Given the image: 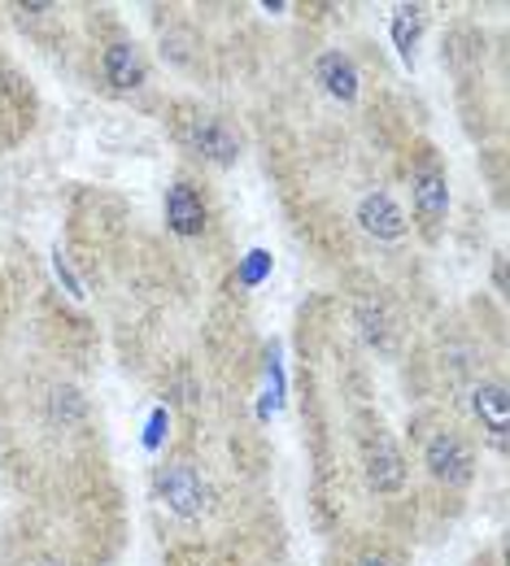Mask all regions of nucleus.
Instances as JSON below:
<instances>
[{
  "label": "nucleus",
  "mask_w": 510,
  "mask_h": 566,
  "mask_svg": "<svg viewBox=\"0 0 510 566\" xmlns=\"http://www.w3.org/2000/svg\"><path fill=\"white\" fill-rule=\"evenodd\" d=\"M366 475H371V484H375V489H384V493H393V489H402V484H406L402 453H397L384 436H375V444L366 449Z\"/></svg>",
  "instance_id": "7ed1b4c3"
},
{
  "label": "nucleus",
  "mask_w": 510,
  "mask_h": 566,
  "mask_svg": "<svg viewBox=\"0 0 510 566\" xmlns=\"http://www.w3.org/2000/svg\"><path fill=\"white\" fill-rule=\"evenodd\" d=\"M105 78H110L114 87H140V83H145V62H140V53H136L132 44H114V49L105 53Z\"/></svg>",
  "instance_id": "0eeeda50"
},
{
  "label": "nucleus",
  "mask_w": 510,
  "mask_h": 566,
  "mask_svg": "<svg viewBox=\"0 0 510 566\" xmlns=\"http://www.w3.org/2000/svg\"><path fill=\"white\" fill-rule=\"evenodd\" d=\"M419 31H424V13H419V9H397V18H393V40H397V49H402L406 62H410V53H415V44H419Z\"/></svg>",
  "instance_id": "9b49d317"
},
{
  "label": "nucleus",
  "mask_w": 510,
  "mask_h": 566,
  "mask_svg": "<svg viewBox=\"0 0 510 566\" xmlns=\"http://www.w3.org/2000/svg\"><path fill=\"white\" fill-rule=\"evenodd\" d=\"M428 471L445 480V484H467L471 480V453H467V444L458 440V436H449V431H440L428 440Z\"/></svg>",
  "instance_id": "f03ea898"
},
{
  "label": "nucleus",
  "mask_w": 510,
  "mask_h": 566,
  "mask_svg": "<svg viewBox=\"0 0 510 566\" xmlns=\"http://www.w3.org/2000/svg\"><path fill=\"white\" fill-rule=\"evenodd\" d=\"M358 566H384V563H379V558H363Z\"/></svg>",
  "instance_id": "ddd939ff"
},
{
  "label": "nucleus",
  "mask_w": 510,
  "mask_h": 566,
  "mask_svg": "<svg viewBox=\"0 0 510 566\" xmlns=\"http://www.w3.org/2000/svg\"><path fill=\"white\" fill-rule=\"evenodd\" d=\"M192 140H197V148H201L210 161H219V166L236 161V153H240L236 136L222 127L219 118H201V123H197V132H192Z\"/></svg>",
  "instance_id": "423d86ee"
},
{
  "label": "nucleus",
  "mask_w": 510,
  "mask_h": 566,
  "mask_svg": "<svg viewBox=\"0 0 510 566\" xmlns=\"http://www.w3.org/2000/svg\"><path fill=\"white\" fill-rule=\"evenodd\" d=\"M40 566H62V563H58V558H44V563H40Z\"/></svg>",
  "instance_id": "4468645a"
},
{
  "label": "nucleus",
  "mask_w": 510,
  "mask_h": 566,
  "mask_svg": "<svg viewBox=\"0 0 510 566\" xmlns=\"http://www.w3.org/2000/svg\"><path fill=\"white\" fill-rule=\"evenodd\" d=\"M166 222L179 231V235H201L206 227V206L201 197L188 188V184H175L170 197H166Z\"/></svg>",
  "instance_id": "20e7f679"
},
{
  "label": "nucleus",
  "mask_w": 510,
  "mask_h": 566,
  "mask_svg": "<svg viewBox=\"0 0 510 566\" xmlns=\"http://www.w3.org/2000/svg\"><path fill=\"white\" fill-rule=\"evenodd\" d=\"M476 415L489 423L493 431V440L502 444V431L510 427V401H507V388L502 384H485V388H476Z\"/></svg>",
  "instance_id": "6e6552de"
},
{
  "label": "nucleus",
  "mask_w": 510,
  "mask_h": 566,
  "mask_svg": "<svg viewBox=\"0 0 510 566\" xmlns=\"http://www.w3.org/2000/svg\"><path fill=\"white\" fill-rule=\"evenodd\" d=\"M157 489L166 496V505H170L175 514H184V518H192V514L206 510V489H201V480H197V471H192L188 462L166 467L162 480H157Z\"/></svg>",
  "instance_id": "f257e3e1"
},
{
  "label": "nucleus",
  "mask_w": 510,
  "mask_h": 566,
  "mask_svg": "<svg viewBox=\"0 0 510 566\" xmlns=\"http://www.w3.org/2000/svg\"><path fill=\"white\" fill-rule=\"evenodd\" d=\"M262 266H267V253H253V262L244 266V280H258V275H262Z\"/></svg>",
  "instance_id": "f8f14e48"
},
{
  "label": "nucleus",
  "mask_w": 510,
  "mask_h": 566,
  "mask_svg": "<svg viewBox=\"0 0 510 566\" xmlns=\"http://www.w3.org/2000/svg\"><path fill=\"white\" fill-rule=\"evenodd\" d=\"M358 222H363L371 235H379V240H397V235L406 231V218H402V210H397L384 192L363 197V206H358Z\"/></svg>",
  "instance_id": "39448f33"
},
{
  "label": "nucleus",
  "mask_w": 510,
  "mask_h": 566,
  "mask_svg": "<svg viewBox=\"0 0 510 566\" xmlns=\"http://www.w3.org/2000/svg\"><path fill=\"white\" fill-rule=\"evenodd\" d=\"M319 78H323V87H327L332 96H341V101H354V96H358V71H354V62L341 57V53H327V57L319 62Z\"/></svg>",
  "instance_id": "9d476101"
},
{
  "label": "nucleus",
  "mask_w": 510,
  "mask_h": 566,
  "mask_svg": "<svg viewBox=\"0 0 510 566\" xmlns=\"http://www.w3.org/2000/svg\"><path fill=\"white\" fill-rule=\"evenodd\" d=\"M445 206H449L445 175H440V170H433V166H424V170L415 175V210L433 222V218H440V213H445Z\"/></svg>",
  "instance_id": "1a4fd4ad"
}]
</instances>
